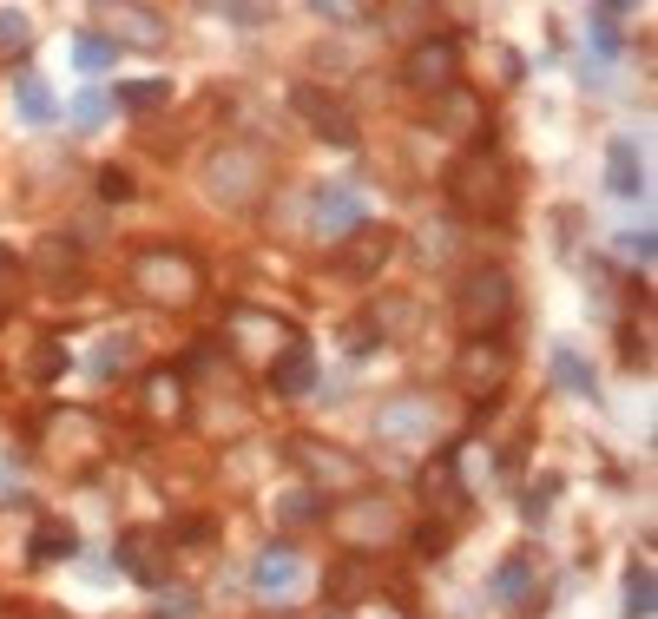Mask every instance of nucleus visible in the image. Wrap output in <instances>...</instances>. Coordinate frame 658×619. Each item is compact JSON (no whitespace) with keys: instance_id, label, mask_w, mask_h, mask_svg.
Wrapping results in <instances>:
<instances>
[{"instance_id":"f257e3e1","label":"nucleus","mask_w":658,"mask_h":619,"mask_svg":"<svg viewBox=\"0 0 658 619\" xmlns=\"http://www.w3.org/2000/svg\"><path fill=\"white\" fill-rule=\"evenodd\" d=\"M270 185V159L257 145H218L211 159H204V198L224 211H251Z\"/></svg>"},{"instance_id":"f03ea898","label":"nucleus","mask_w":658,"mask_h":619,"mask_svg":"<svg viewBox=\"0 0 658 619\" xmlns=\"http://www.w3.org/2000/svg\"><path fill=\"white\" fill-rule=\"evenodd\" d=\"M132 290L178 310V303H191L204 290V270H198V257L178 251V244H152V251L132 257Z\"/></svg>"},{"instance_id":"7ed1b4c3","label":"nucleus","mask_w":658,"mask_h":619,"mask_svg":"<svg viewBox=\"0 0 658 619\" xmlns=\"http://www.w3.org/2000/svg\"><path fill=\"white\" fill-rule=\"evenodd\" d=\"M455 317H461V330L481 343V336H494L507 317H514V277H507L501 264H474L468 277H461V290H455Z\"/></svg>"},{"instance_id":"20e7f679","label":"nucleus","mask_w":658,"mask_h":619,"mask_svg":"<svg viewBox=\"0 0 658 619\" xmlns=\"http://www.w3.org/2000/svg\"><path fill=\"white\" fill-rule=\"evenodd\" d=\"M448 198H455L461 211H481V218H501L507 205H514V191H507V172L494 159H481V152H468V159L448 172Z\"/></svg>"},{"instance_id":"39448f33","label":"nucleus","mask_w":658,"mask_h":619,"mask_svg":"<svg viewBox=\"0 0 658 619\" xmlns=\"http://www.w3.org/2000/svg\"><path fill=\"white\" fill-rule=\"evenodd\" d=\"M402 80H408V86H422V93H448V86L461 80V47L448 40V33L422 40V47L402 60Z\"/></svg>"},{"instance_id":"423d86ee","label":"nucleus","mask_w":658,"mask_h":619,"mask_svg":"<svg viewBox=\"0 0 658 619\" xmlns=\"http://www.w3.org/2000/svg\"><path fill=\"white\" fill-rule=\"evenodd\" d=\"M389 257H395V231H389V224H376V231L362 224V231H349V238H343L336 270H343V277H376Z\"/></svg>"},{"instance_id":"0eeeda50","label":"nucleus","mask_w":658,"mask_h":619,"mask_svg":"<svg viewBox=\"0 0 658 619\" xmlns=\"http://www.w3.org/2000/svg\"><path fill=\"white\" fill-rule=\"evenodd\" d=\"M310 218H316V238H336V244H343L349 231H362V198L349 185H323L310 198Z\"/></svg>"},{"instance_id":"6e6552de","label":"nucleus","mask_w":658,"mask_h":619,"mask_svg":"<svg viewBox=\"0 0 658 619\" xmlns=\"http://www.w3.org/2000/svg\"><path fill=\"white\" fill-rule=\"evenodd\" d=\"M290 99H297V112L316 126V139H329V145H349V139H356V119H349V106H343V99L316 93V86H297Z\"/></svg>"},{"instance_id":"1a4fd4ad","label":"nucleus","mask_w":658,"mask_h":619,"mask_svg":"<svg viewBox=\"0 0 658 619\" xmlns=\"http://www.w3.org/2000/svg\"><path fill=\"white\" fill-rule=\"evenodd\" d=\"M270 389L277 396H316V350L310 343H283L277 350V363H270Z\"/></svg>"},{"instance_id":"9d476101","label":"nucleus","mask_w":658,"mask_h":619,"mask_svg":"<svg viewBox=\"0 0 658 619\" xmlns=\"http://www.w3.org/2000/svg\"><path fill=\"white\" fill-rule=\"evenodd\" d=\"M606 191H612V198H645V159H639V145H632V139H612Z\"/></svg>"},{"instance_id":"9b49d317","label":"nucleus","mask_w":658,"mask_h":619,"mask_svg":"<svg viewBox=\"0 0 658 619\" xmlns=\"http://www.w3.org/2000/svg\"><path fill=\"white\" fill-rule=\"evenodd\" d=\"M297 580H303V560L290 554V547H270V554L251 567V587H257V593H270V600L297 593Z\"/></svg>"},{"instance_id":"f8f14e48","label":"nucleus","mask_w":658,"mask_h":619,"mask_svg":"<svg viewBox=\"0 0 658 619\" xmlns=\"http://www.w3.org/2000/svg\"><path fill=\"white\" fill-rule=\"evenodd\" d=\"M435 126H441V132H455V139H474V132H481V99L461 93V86L435 93Z\"/></svg>"},{"instance_id":"ddd939ff","label":"nucleus","mask_w":658,"mask_h":619,"mask_svg":"<svg viewBox=\"0 0 658 619\" xmlns=\"http://www.w3.org/2000/svg\"><path fill=\"white\" fill-rule=\"evenodd\" d=\"M501 376H507V356L494 350V343H468V356H461V382H481V396H487Z\"/></svg>"},{"instance_id":"4468645a","label":"nucleus","mask_w":658,"mask_h":619,"mask_svg":"<svg viewBox=\"0 0 658 619\" xmlns=\"http://www.w3.org/2000/svg\"><path fill=\"white\" fill-rule=\"evenodd\" d=\"M376 429H382V435H428V429H435V415H428V402L415 396V402H395V409H382V415H376Z\"/></svg>"},{"instance_id":"2eb2a0df","label":"nucleus","mask_w":658,"mask_h":619,"mask_svg":"<svg viewBox=\"0 0 658 619\" xmlns=\"http://www.w3.org/2000/svg\"><path fill=\"white\" fill-rule=\"evenodd\" d=\"M79 554V534L66 521H40L33 527V560H73Z\"/></svg>"},{"instance_id":"dca6fc26","label":"nucleus","mask_w":658,"mask_h":619,"mask_svg":"<svg viewBox=\"0 0 658 619\" xmlns=\"http://www.w3.org/2000/svg\"><path fill=\"white\" fill-rule=\"evenodd\" d=\"M658 580H652V567H645V560H639V567H626V619H652L658 613Z\"/></svg>"},{"instance_id":"f3484780","label":"nucleus","mask_w":658,"mask_h":619,"mask_svg":"<svg viewBox=\"0 0 658 619\" xmlns=\"http://www.w3.org/2000/svg\"><path fill=\"white\" fill-rule=\"evenodd\" d=\"M527 587H533V554H514L501 573H494V593H501L507 606H514V600H527Z\"/></svg>"},{"instance_id":"a211bd4d","label":"nucleus","mask_w":658,"mask_h":619,"mask_svg":"<svg viewBox=\"0 0 658 619\" xmlns=\"http://www.w3.org/2000/svg\"><path fill=\"white\" fill-rule=\"evenodd\" d=\"M73 60H79V73H106V66L119 60V40H106V33H79Z\"/></svg>"},{"instance_id":"6ab92c4d","label":"nucleus","mask_w":658,"mask_h":619,"mask_svg":"<svg viewBox=\"0 0 658 619\" xmlns=\"http://www.w3.org/2000/svg\"><path fill=\"white\" fill-rule=\"evenodd\" d=\"M119 106L126 112H152V106H165V99H172V80H132V86H119Z\"/></svg>"},{"instance_id":"aec40b11","label":"nucleus","mask_w":658,"mask_h":619,"mask_svg":"<svg viewBox=\"0 0 658 619\" xmlns=\"http://www.w3.org/2000/svg\"><path fill=\"white\" fill-rule=\"evenodd\" d=\"M126 573L132 580H145V587H158V560H152V534H126Z\"/></svg>"},{"instance_id":"412c9836","label":"nucleus","mask_w":658,"mask_h":619,"mask_svg":"<svg viewBox=\"0 0 658 619\" xmlns=\"http://www.w3.org/2000/svg\"><path fill=\"white\" fill-rule=\"evenodd\" d=\"M553 376H560L573 396H593V363H580L573 350H553Z\"/></svg>"},{"instance_id":"4be33fe9","label":"nucleus","mask_w":658,"mask_h":619,"mask_svg":"<svg viewBox=\"0 0 658 619\" xmlns=\"http://www.w3.org/2000/svg\"><path fill=\"white\" fill-rule=\"evenodd\" d=\"M126 363H132V336H99V350H93V376H119Z\"/></svg>"},{"instance_id":"5701e85b","label":"nucleus","mask_w":658,"mask_h":619,"mask_svg":"<svg viewBox=\"0 0 658 619\" xmlns=\"http://www.w3.org/2000/svg\"><path fill=\"white\" fill-rule=\"evenodd\" d=\"M14 93H20V112H27L33 126H47V119H53V93H47L40 80H33V73H27V80L14 86Z\"/></svg>"},{"instance_id":"b1692460","label":"nucleus","mask_w":658,"mask_h":619,"mask_svg":"<svg viewBox=\"0 0 658 619\" xmlns=\"http://www.w3.org/2000/svg\"><path fill=\"white\" fill-rule=\"evenodd\" d=\"M303 461H310V468H316V475H329V481H343V488H349V481H362V468H356V461H336V455H323V448H303Z\"/></svg>"},{"instance_id":"393cba45","label":"nucleus","mask_w":658,"mask_h":619,"mask_svg":"<svg viewBox=\"0 0 658 619\" xmlns=\"http://www.w3.org/2000/svg\"><path fill=\"white\" fill-rule=\"evenodd\" d=\"M349 356H369V350H382V343H389V336H382V323L376 317H356V323H349Z\"/></svg>"},{"instance_id":"a878e982","label":"nucleus","mask_w":658,"mask_h":619,"mask_svg":"<svg viewBox=\"0 0 658 619\" xmlns=\"http://www.w3.org/2000/svg\"><path fill=\"white\" fill-rule=\"evenodd\" d=\"M106 106H112V99L93 86V93H79V99H73V119H79V126H99V119H106Z\"/></svg>"},{"instance_id":"bb28decb","label":"nucleus","mask_w":658,"mask_h":619,"mask_svg":"<svg viewBox=\"0 0 658 619\" xmlns=\"http://www.w3.org/2000/svg\"><path fill=\"white\" fill-rule=\"evenodd\" d=\"M593 40H599V47H619V7H593Z\"/></svg>"},{"instance_id":"cd10ccee","label":"nucleus","mask_w":658,"mask_h":619,"mask_svg":"<svg viewBox=\"0 0 658 619\" xmlns=\"http://www.w3.org/2000/svg\"><path fill=\"white\" fill-rule=\"evenodd\" d=\"M0 47H27V14H20V7L0 14Z\"/></svg>"},{"instance_id":"c85d7f7f","label":"nucleus","mask_w":658,"mask_h":619,"mask_svg":"<svg viewBox=\"0 0 658 619\" xmlns=\"http://www.w3.org/2000/svg\"><path fill=\"white\" fill-rule=\"evenodd\" d=\"M99 198L126 205V198H132V178H126V172H99Z\"/></svg>"},{"instance_id":"c756f323","label":"nucleus","mask_w":658,"mask_h":619,"mask_svg":"<svg viewBox=\"0 0 658 619\" xmlns=\"http://www.w3.org/2000/svg\"><path fill=\"white\" fill-rule=\"evenodd\" d=\"M619 251L639 257V264H652V231H619Z\"/></svg>"},{"instance_id":"7c9ffc66","label":"nucleus","mask_w":658,"mask_h":619,"mask_svg":"<svg viewBox=\"0 0 658 619\" xmlns=\"http://www.w3.org/2000/svg\"><path fill=\"white\" fill-rule=\"evenodd\" d=\"M283 514H290V521H310V514H323V508H316V494H290Z\"/></svg>"},{"instance_id":"2f4dec72","label":"nucleus","mask_w":658,"mask_h":619,"mask_svg":"<svg viewBox=\"0 0 658 619\" xmlns=\"http://www.w3.org/2000/svg\"><path fill=\"white\" fill-rule=\"evenodd\" d=\"M218 14H224V20H237V27H264V20H270L264 7H218Z\"/></svg>"}]
</instances>
